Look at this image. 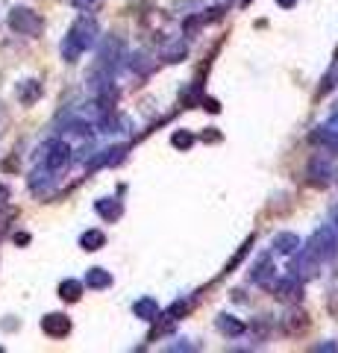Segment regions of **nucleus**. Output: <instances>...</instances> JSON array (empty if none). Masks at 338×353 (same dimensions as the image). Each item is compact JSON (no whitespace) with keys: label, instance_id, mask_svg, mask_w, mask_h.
<instances>
[{"label":"nucleus","instance_id":"1","mask_svg":"<svg viewBox=\"0 0 338 353\" xmlns=\"http://www.w3.org/2000/svg\"><path fill=\"white\" fill-rule=\"evenodd\" d=\"M97 39H101V27H97V21L92 15H80L77 21L71 24L68 36L62 39V59L65 62H77L85 50H92Z\"/></svg>","mask_w":338,"mask_h":353},{"label":"nucleus","instance_id":"2","mask_svg":"<svg viewBox=\"0 0 338 353\" xmlns=\"http://www.w3.org/2000/svg\"><path fill=\"white\" fill-rule=\"evenodd\" d=\"M6 21H9V30L18 32V36H27V39H39L41 32H45V18L27 6H15Z\"/></svg>","mask_w":338,"mask_h":353},{"label":"nucleus","instance_id":"3","mask_svg":"<svg viewBox=\"0 0 338 353\" xmlns=\"http://www.w3.org/2000/svg\"><path fill=\"white\" fill-rule=\"evenodd\" d=\"M306 253L315 259V262H330L335 253H338V239L332 233V227H321V230H315L312 239H309V248Z\"/></svg>","mask_w":338,"mask_h":353},{"label":"nucleus","instance_id":"4","mask_svg":"<svg viewBox=\"0 0 338 353\" xmlns=\"http://www.w3.org/2000/svg\"><path fill=\"white\" fill-rule=\"evenodd\" d=\"M41 153H45V157H41V162H45V168H47L50 174H62V171L71 165V159H74L71 145H68V141H62V139L47 141Z\"/></svg>","mask_w":338,"mask_h":353},{"label":"nucleus","instance_id":"5","mask_svg":"<svg viewBox=\"0 0 338 353\" xmlns=\"http://www.w3.org/2000/svg\"><path fill=\"white\" fill-rule=\"evenodd\" d=\"M121 53H124V41L118 39V36H109L103 41L101 53H97V71L103 74V80H109V74L115 71V65H118V59H121Z\"/></svg>","mask_w":338,"mask_h":353},{"label":"nucleus","instance_id":"6","mask_svg":"<svg viewBox=\"0 0 338 353\" xmlns=\"http://www.w3.org/2000/svg\"><path fill=\"white\" fill-rule=\"evenodd\" d=\"M268 289L282 303H300L303 301V280H297L294 274H291V277H282V280L268 283Z\"/></svg>","mask_w":338,"mask_h":353},{"label":"nucleus","instance_id":"7","mask_svg":"<svg viewBox=\"0 0 338 353\" xmlns=\"http://www.w3.org/2000/svg\"><path fill=\"white\" fill-rule=\"evenodd\" d=\"M41 333L50 336V339L71 336V318L65 312H47L45 318H41Z\"/></svg>","mask_w":338,"mask_h":353},{"label":"nucleus","instance_id":"8","mask_svg":"<svg viewBox=\"0 0 338 353\" xmlns=\"http://www.w3.org/2000/svg\"><path fill=\"white\" fill-rule=\"evenodd\" d=\"M279 324H282V333L286 336H303L312 327V318L303 312V309H291V312L279 318Z\"/></svg>","mask_w":338,"mask_h":353},{"label":"nucleus","instance_id":"9","mask_svg":"<svg viewBox=\"0 0 338 353\" xmlns=\"http://www.w3.org/2000/svg\"><path fill=\"white\" fill-rule=\"evenodd\" d=\"M127 145H115V148H106L101 150V157H94L89 162V171H97V168H112V165H121L127 159Z\"/></svg>","mask_w":338,"mask_h":353},{"label":"nucleus","instance_id":"10","mask_svg":"<svg viewBox=\"0 0 338 353\" xmlns=\"http://www.w3.org/2000/svg\"><path fill=\"white\" fill-rule=\"evenodd\" d=\"M41 94H45V88H41L39 80H21L18 88H15V97H18V103H21V106L39 103V101H41Z\"/></svg>","mask_w":338,"mask_h":353},{"label":"nucleus","instance_id":"11","mask_svg":"<svg viewBox=\"0 0 338 353\" xmlns=\"http://www.w3.org/2000/svg\"><path fill=\"white\" fill-rule=\"evenodd\" d=\"M94 212L103 221H109V224H115V221H121V215H124V203L118 201V197H101V201H94Z\"/></svg>","mask_w":338,"mask_h":353},{"label":"nucleus","instance_id":"12","mask_svg":"<svg viewBox=\"0 0 338 353\" xmlns=\"http://www.w3.org/2000/svg\"><path fill=\"white\" fill-rule=\"evenodd\" d=\"M215 327L221 330V333L226 336V339H238V336H244L247 333V324L242 321V318H235V315H218V321H215Z\"/></svg>","mask_w":338,"mask_h":353},{"label":"nucleus","instance_id":"13","mask_svg":"<svg viewBox=\"0 0 338 353\" xmlns=\"http://www.w3.org/2000/svg\"><path fill=\"white\" fill-rule=\"evenodd\" d=\"M133 312H136V318H141V321L154 324V321H159L162 309H159V303L154 301V297H138V301L133 303Z\"/></svg>","mask_w":338,"mask_h":353},{"label":"nucleus","instance_id":"14","mask_svg":"<svg viewBox=\"0 0 338 353\" xmlns=\"http://www.w3.org/2000/svg\"><path fill=\"white\" fill-rule=\"evenodd\" d=\"M185 57H189V44L180 41V39H171L165 41V48H162V59L177 65V62H185Z\"/></svg>","mask_w":338,"mask_h":353},{"label":"nucleus","instance_id":"15","mask_svg":"<svg viewBox=\"0 0 338 353\" xmlns=\"http://www.w3.org/2000/svg\"><path fill=\"white\" fill-rule=\"evenodd\" d=\"M85 285H89V289H109V285H112V274H109L106 268H89L85 271Z\"/></svg>","mask_w":338,"mask_h":353},{"label":"nucleus","instance_id":"16","mask_svg":"<svg viewBox=\"0 0 338 353\" xmlns=\"http://www.w3.org/2000/svg\"><path fill=\"white\" fill-rule=\"evenodd\" d=\"M271 248H274L277 253H286V256H291V253L300 248V239L294 233H277L274 241H271Z\"/></svg>","mask_w":338,"mask_h":353},{"label":"nucleus","instance_id":"17","mask_svg":"<svg viewBox=\"0 0 338 353\" xmlns=\"http://www.w3.org/2000/svg\"><path fill=\"white\" fill-rule=\"evenodd\" d=\"M83 289H85V285L80 280H62L59 283V297L65 303H77L83 297Z\"/></svg>","mask_w":338,"mask_h":353},{"label":"nucleus","instance_id":"18","mask_svg":"<svg viewBox=\"0 0 338 353\" xmlns=\"http://www.w3.org/2000/svg\"><path fill=\"white\" fill-rule=\"evenodd\" d=\"M106 245V233H101V230H85V233L80 236V248L85 253H94V250H101Z\"/></svg>","mask_w":338,"mask_h":353},{"label":"nucleus","instance_id":"19","mask_svg":"<svg viewBox=\"0 0 338 353\" xmlns=\"http://www.w3.org/2000/svg\"><path fill=\"white\" fill-rule=\"evenodd\" d=\"M312 145H324V148H338V132H332L330 127H318L312 130Z\"/></svg>","mask_w":338,"mask_h":353},{"label":"nucleus","instance_id":"20","mask_svg":"<svg viewBox=\"0 0 338 353\" xmlns=\"http://www.w3.org/2000/svg\"><path fill=\"white\" fill-rule=\"evenodd\" d=\"M271 274H274V268H271V256H262L253 268H250V280L253 283H268Z\"/></svg>","mask_w":338,"mask_h":353},{"label":"nucleus","instance_id":"21","mask_svg":"<svg viewBox=\"0 0 338 353\" xmlns=\"http://www.w3.org/2000/svg\"><path fill=\"white\" fill-rule=\"evenodd\" d=\"M312 262H315V259L309 256V253H300V256H297V262L291 265V271H294V274H300V277L306 280V277H312V274H315V271H312V268H315Z\"/></svg>","mask_w":338,"mask_h":353},{"label":"nucleus","instance_id":"22","mask_svg":"<svg viewBox=\"0 0 338 353\" xmlns=\"http://www.w3.org/2000/svg\"><path fill=\"white\" fill-rule=\"evenodd\" d=\"M171 145L177 148V150H189V148L194 145V136H191L189 130H177V132L171 136Z\"/></svg>","mask_w":338,"mask_h":353},{"label":"nucleus","instance_id":"23","mask_svg":"<svg viewBox=\"0 0 338 353\" xmlns=\"http://www.w3.org/2000/svg\"><path fill=\"white\" fill-rule=\"evenodd\" d=\"M203 24H206V21H203V15H191V18H185L182 32H185V36H194V32H198Z\"/></svg>","mask_w":338,"mask_h":353},{"label":"nucleus","instance_id":"24","mask_svg":"<svg viewBox=\"0 0 338 353\" xmlns=\"http://www.w3.org/2000/svg\"><path fill=\"white\" fill-rule=\"evenodd\" d=\"M77 9H83V12H94V9H101L103 0H71Z\"/></svg>","mask_w":338,"mask_h":353},{"label":"nucleus","instance_id":"25","mask_svg":"<svg viewBox=\"0 0 338 353\" xmlns=\"http://www.w3.org/2000/svg\"><path fill=\"white\" fill-rule=\"evenodd\" d=\"M185 312H189V303H180V301H177V303L168 309V318H182Z\"/></svg>","mask_w":338,"mask_h":353},{"label":"nucleus","instance_id":"26","mask_svg":"<svg viewBox=\"0 0 338 353\" xmlns=\"http://www.w3.org/2000/svg\"><path fill=\"white\" fill-rule=\"evenodd\" d=\"M200 139H203V141H221V132H218L215 127H209V130H206Z\"/></svg>","mask_w":338,"mask_h":353},{"label":"nucleus","instance_id":"27","mask_svg":"<svg viewBox=\"0 0 338 353\" xmlns=\"http://www.w3.org/2000/svg\"><path fill=\"white\" fill-rule=\"evenodd\" d=\"M206 109H209V112H221V103H218V101H212V97H203V101H200Z\"/></svg>","mask_w":338,"mask_h":353},{"label":"nucleus","instance_id":"28","mask_svg":"<svg viewBox=\"0 0 338 353\" xmlns=\"http://www.w3.org/2000/svg\"><path fill=\"white\" fill-rule=\"evenodd\" d=\"M9 201V185L6 183H0V206H3Z\"/></svg>","mask_w":338,"mask_h":353},{"label":"nucleus","instance_id":"29","mask_svg":"<svg viewBox=\"0 0 338 353\" xmlns=\"http://www.w3.org/2000/svg\"><path fill=\"white\" fill-rule=\"evenodd\" d=\"M6 121H9V115H6V109H3V103H0V130L6 127Z\"/></svg>","mask_w":338,"mask_h":353},{"label":"nucleus","instance_id":"30","mask_svg":"<svg viewBox=\"0 0 338 353\" xmlns=\"http://www.w3.org/2000/svg\"><path fill=\"white\" fill-rule=\"evenodd\" d=\"M15 245H30V236L27 233H18L15 236Z\"/></svg>","mask_w":338,"mask_h":353},{"label":"nucleus","instance_id":"31","mask_svg":"<svg viewBox=\"0 0 338 353\" xmlns=\"http://www.w3.org/2000/svg\"><path fill=\"white\" fill-rule=\"evenodd\" d=\"M277 3H279L282 9H291V6H297V0H277Z\"/></svg>","mask_w":338,"mask_h":353},{"label":"nucleus","instance_id":"32","mask_svg":"<svg viewBox=\"0 0 338 353\" xmlns=\"http://www.w3.org/2000/svg\"><path fill=\"white\" fill-rule=\"evenodd\" d=\"M250 3H253V0H242V6H250Z\"/></svg>","mask_w":338,"mask_h":353},{"label":"nucleus","instance_id":"33","mask_svg":"<svg viewBox=\"0 0 338 353\" xmlns=\"http://www.w3.org/2000/svg\"><path fill=\"white\" fill-rule=\"evenodd\" d=\"M0 353H3V347H0Z\"/></svg>","mask_w":338,"mask_h":353}]
</instances>
